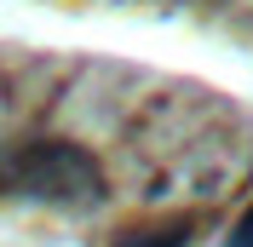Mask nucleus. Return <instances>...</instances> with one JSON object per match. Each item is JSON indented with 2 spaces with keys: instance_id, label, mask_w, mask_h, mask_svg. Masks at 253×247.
Returning <instances> with one entry per match:
<instances>
[{
  "instance_id": "nucleus-1",
  "label": "nucleus",
  "mask_w": 253,
  "mask_h": 247,
  "mask_svg": "<svg viewBox=\"0 0 253 247\" xmlns=\"http://www.w3.org/2000/svg\"><path fill=\"white\" fill-rule=\"evenodd\" d=\"M0 184L17 196L52 201V207H92L104 201V172H98L92 150H81L69 138H29L0 161Z\"/></svg>"
},
{
  "instance_id": "nucleus-2",
  "label": "nucleus",
  "mask_w": 253,
  "mask_h": 247,
  "mask_svg": "<svg viewBox=\"0 0 253 247\" xmlns=\"http://www.w3.org/2000/svg\"><path fill=\"white\" fill-rule=\"evenodd\" d=\"M190 236H184V224H173V230H144V236H126V242H115V247H184Z\"/></svg>"
},
{
  "instance_id": "nucleus-3",
  "label": "nucleus",
  "mask_w": 253,
  "mask_h": 247,
  "mask_svg": "<svg viewBox=\"0 0 253 247\" xmlns=\"http://www.w3.org/2000/svg\"><path fill=\"white\" fill-rule=\"evenodd\" d=\"M224 247H253V207H248V213L236 218V224H230V236H224Z\"/></svg>"
}]
</instances>
